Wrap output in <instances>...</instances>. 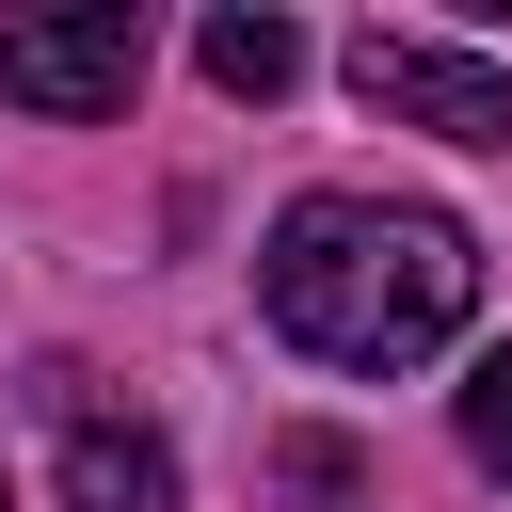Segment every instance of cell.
Instances as JSON below:
<instances>
[{"mask_svg":"<svg viewBox=\"0 0 512 512\" xmlns=\"http://www.w3.org/2000/svg\"><path fill=\"white\" fill-rule=\"evenodd\" d=\"M256 288H272L288 352H320V368H416V352L464 336V304H480V240H464L448 208L304 192V208L272 224Z\"/></svg>","mask_w":512,"mask_h":512,"instance_id":"cell-1","label":"cell"},{"mask_svg":"<svg viewBox=\"0 0 512 512\" xmlns=\"http://www.w3.org/2000/svg\"><path fill=\"white\" fill-rule=\"evenodd\" d=\"M128 80H144V16L128 0H32V16H0V96L16 112L80 128V112H128Z\"/></svg>","mask_w":512,"mask_h":512,"instance_id":"cell-2","label":"cell"},{"mask_svg":"<svg viewBox=\"0 0 512 512\" xmlns=\"http://www.w3.org/2000/svg\"><path fill=\"white\" fill-rule=\"evenodd\" d=\"M336 64H352V96H368L384 128H432V144H512V64H480V48H432V32H352Z\"/></svg>","mask_w":512,"mask_h":512,"instance_id":"cell-3","label":"cell"},{"mask_svg":"<svg viewBox=\"0 0 512 512\" xmlns=\"http://www.w3.org/2000/svg\"><path fill=\"white\" fill-rule=\"evenodd\" d=\"M64 512H176V448L144 416H64Z\"/></svg>","mask_w":512,"mask_h":512,"instance_id":"cell-4","label":"cell"},{"mask_svg":"<svg viewBox=\"0 0 512 512\" xmlns=\"http://www.w3.org/2000/svg\"><path fill=\"white\" fill-rule=\"evenodd\" d=\"M192 64H208L224 96H288V80H304V32H288V16H208Z\"/></svg>","mask_w":512,"mask_h":512,"instance_id":"cell-5","label":"cell"},{"mask_svg":"<svg viewBox=\"0 0 512 512\" xmlns=\"http://www.w3.org/2000/svg\"><path fill=\"white\" fill-rule=\"evenodd\" d=\"M464 464L512 480V352H480V384H464Z\"/></svg>","mask_w":512,"mask_h":512,"instance_id":"cell-6","label":"cell"}]
</instances>
